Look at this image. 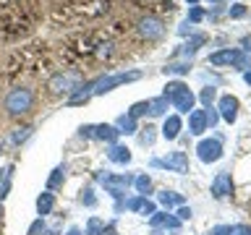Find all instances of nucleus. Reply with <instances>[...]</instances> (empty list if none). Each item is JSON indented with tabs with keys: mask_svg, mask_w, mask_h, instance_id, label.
Here are the masks:
<instances>
[{
	"mask_svg": "<svg viewBox=\"0 0 251 235\" xmlns=\"http://www.w3.org/2000/svg\"><path fill=\"white\" fill-rule=\"evenodd\" d=\"M31 107H34V92L26 89V86H16V89L8 92L5 97V113L13 115V118H21L31 113Z\"/></svg>",
	"mask_w": 251,
	"mask_h": 235,
	"instance_id": "nucleus-1",
	"label": "nucleus"
},
{
	"mask_svg": "<svg viewBox=\"0 0 251 235\" xmlns=\"http://www.w3.org/2000/svg\"><path fill=\"white\" fill-rule=\"evenodd\" d=\"M162 97H168V102L178 110V113H191V110H194V102H196V94L188 89L183 81L168 84V86H165V92H162Z\"/></svg>",
	"mask_w": 251,
	"mask_h": 235,
	"instance_id": "nucleus-2",
	"label": "nucleus"
},
{
	"mask_svg": "<svg viewBox=\"0 0 251 235\" xmlns=\"http://www.w3.org/2000/svg\"><path fill=\"white\" fill-rule=\"evenodd\" d=\"M209 63L212 66H235L241 70H251V55L241 52V50H220V52H212L209 55Z\"/></svg>",
	"mask_w": 251,
	"mask_h": 235,
	"instance_id": "nucleus-3",
	"label": "nucleus"
},
{
	"mask_svg": "<svg viewBox=\"0 0 251 235\" xmlns=\"http://www.w3.org/2000/svg\"><path fill=\"white\" fill-rule=\"evenodd\" d=\"M136 78H141V70H131V73H113V76H105V78H100V81H97V84H92V86H94V94H105V92L115 89V86H121V84L136 81Z\"/></svg>",
	"mask_w": 251,
	"mask_h": 235,
	"instance_id": "nucleus-4",
	"label": "nucleus"
},
{
	"mask_svg": "<svg viewBox=\"0 0 251 235\" xmlns=\"http://www.w3.org/2000/svg\"><path fill=\"white\" fill-rule=\"evenodd\" d=\"M78 81H81V73L78 70H71V73H58L50 81V89L55 94H71L78 89Z\"/></svg>",
	"mask_w": 251,
	"mask_h": 235,
	"instance_id": "nucleus-5",
	"label": "nucleus"
},
{
	"mask_svg": "<svg viewBox=\"0 0 251 235\" xmlns=\"http://www.w3.org/2000/svg\"><path fill=\"white\" fill-rule=\"evenodd\" d=\"M139 34L144 37L147 42H157V39L165 34L162 19H157V16H144V19L139 21Z\"/></svg>",
	"mask_w": 251,
	"mask_h": 235,
	"instance_id": "nucleus-6",
	"label": "nucleus"
},
{
	"mask_svg": "<svg viewBox=\"0 0 251 235\" xmlns=\"http://www.w3.org/2000/svg\"><path fill=\"white\" fill-rule=\"evenodd\" d=\"M196 152H199V160L201 162H217L220 157H223V141L220 139H204L199 141V146H196Z\"/></svg>",
	"mask_w": 251,
	"mask_h": 235,
	"instance_id": "nucleus-7",
	"label": "nucleus"
},
{
	"mask_svg": "<svg viewBox=\"0 0 251 235\" xmlns=\"http://www.w3.org/2000/svg\"><path fill=\"white\" fill-rule=\"evenodd\" d=\"M154 167H168V170H176V172H188V160H186V154L183 152H170L165 160H152Z\"/></svg>",
	"mask_w": 251,
	"mask_h": 235,
	"instance_id": "nucleus-8",
	"label": "nucleus"
},
{
	"mask_svg": "<svg viewBox=\"0 0 251 235\" xmlns=\"http://www.w3.org/2000/svg\"><path fill=\"white\" fill-rule=\"evenodd\" d=\"M100 180H102V186H105L113 196H121L126 188L131 186L133 178H131V175H118V178H115V175H107V172H105V175H100Z\"/></svg>",
	"mask_w": 251,
	"mask_h": 235,
	"instance_id": "nucleus-9",
	"label": "nucleus"
},
{
	"mask_svg": "<svg viewBox=\"0 0 251 235\" xmlns=\"http://www.w3.org/2000/svg\"><path fill=\"white\" fill-rule=\"evenodd\" d=\"M220 115H223L225 123H235V118H238V99L230 97V94H225V97H220Z\"/></svg>",
	"mask_w": 251,
	"mask_h": 235,
	"instance_id": "nucleus-10",
	"label": "nucleus"
},
{
	"mask_svg": "<svg viewBox=\"0 0 251 235\" xmlns=\"http://www.w3.org/2000/svg\"><path fill=\"white\" fill-rule=\"evenodd\" d=\"M230 188H233L230 172H227V170L217 172V178L212 180V196H215V199H225V196L230 193Z\"/></svg>",
	"mask_w": 251,
	"mask_h": 235,
	"instance_id": "nucleus-11",
	"label": "nucleus"
},
{
	"mask_svg": "<svg viewBox=\"0 0 251 235\" xmlns=\"http://www.w3.org/2000/svg\"><path fill=\"white\" fill-rule=\"evenodd\" d=\"M188 131H191L194 136H201V133L207 131V118H204V110H191V113H188Z\"/></svg>",
	"mask_w": 251,
	"mask_h": 235,
	"instance_id": "nucleus-12",
	"label": "nucleus"
},
{
	"mask_svg": "<svg viewBox=\"0 0 251 235\" xmlns=\"http://www.w3.org/2000/svg\"><path fill=\"white\" fill-rule=\"evenodd\" d=\"M180 118L178 115H170V118H165V125H162V136L173 141V139H178V133H180Z\"/></svg>",
	"mask_w": 251,
	"mask_h": 235,
	"instance_id": "nucleus-13",
	"label": "nucleus"
},
{
	"mask_svg": "<svg viewBox=\"0 0 251 235\" xmlns=\"http://www.w3.org/2000/svg\"><path fill=\"white\" fill-rule=\"evenodd\" d=\"M92 136L100 141H115L121 133H118L115 125H92Z\"/></svg>",
	"mask_w": 251,
	"mask_h": 235,
	"instance_id": "nucleus-14",
	"label": "nucleus"
},
{
	"mask_svg": "<svg viewBox=\"0 0 251 235\" xmlns=\"http://www.w3.org/2000/svg\"><path fill=\"white\" fill-rule=\"evenodd\" d=\"M107 157H110V162H118V164H128L131 162V152L126 146H110V152H107Z\"/></svg>",
	"mask_w": 251,
	"mask_h": 235,
	"instance_id": "nucleus-15",
	"label": "nucleus"
},
{
	"mask_svg": "<svg viewBox=\"0 0 251 235\" xmlns=\"http://www.w3.org/2000/svg\"><path fill=\"white\" fill-rule=\"evenodd\" d=\"M52 207H55V196H52L50 191H45V193L37 199V212H39V217L50 214V212H52Z\"/></svg>",
	"mask_w": 251,
	"mask_h": 235,
	"instance_id": "nucleus-16",
	"label": "nucleus"
},
{
	"mask_svg": "<svg viewBox=\"0 0 251 235\" xmlns=\"http://www.w3.org/2000/svg\"><path fill=\"white\" fill-rule=\"evenodd\" d=\"M115 128H118V133H133V131H136V118L121 115V118L115 120Z\"/></svg>",
	"mask_w": 251,
	"mask_h": 235,
	"instance_id": "nucleus-17",
	"label": "nucleus"
},
{
	"mask_svg": "<svg viewBox=\"0 0 251 235\" xmlns=\"http://www.w3.org/2000/svg\"><path fill=\"white\" fill-rule=\"evenodd\" d=\"M149 105V115H162L168 110V97H157V99H147Z\"/></svg>",
	"mask_w": 251,
	"mask_h": 235,
	"instance_id": "nucleus-18",
	"label": "nucleus"
},
{
	"mask_svg": "<svg viewBox=\"0 0 251 235\" xmlns=\"http://www.w3.org/2000/svg\"><path fill=\"white\" fill-rule=\"evenodd\" d=\"M204 42H207V37H204V34H196V37H191V42H188V45H186V47H183V50H180V52H183L186 58H188V55H194V52L199 50V47H201Z\"/></svg>",
	"mask_w": 251,
	"mask_h": 235,
	"instance_id": "nucleus-19",
	"label": "nucleus"
},
{
	"mask_svg": "<svg viewBox=\"0 0 251 235\" xmlns=\"http://www.w3.org/2000/svg\"><path fill=\"white\" fill-rule=\"evenodd\" d=\"M162 70L165 73H173V76H183L191 70V63H170V66H165Z\"/></svg>",
	"mask_w": 251,
	"mask_h": 235,
	"instance_id": "nucleus-20",
	"label": "nucleus"
},
{
	"mask_svg": "<svg viewBox=\"0 0 251 235\" xmlns=\"http://www.w3.org/2000/svg\"><path fill=\"white\" fill-rule=\"evenodd\" d=\"M180 201H183V199H180V196L178 193H173V191H160V204H162V207H176V204H180Z\"/></svg>",
	"mask_w": 251,
	"mask_h": 235,
	"instance_id": "nucleus-21",
	"label": "nucleus"
},
{
	"mask_svg": "<svg viewBox=\"0 0 251 235\" xmlns=\"http://www.w3.org/2000/svg\"><path fill=\"white\" fill-rule=\"evenodd\" d=\"M63 172H66L63 167H55V170H52L50 180H47V191H52V188H58V186L63 183V178H66V175H63Z\"/></svg>",
	"mask_w": 251,
	"mask_h": 235,
	"instance_id": "nucleus-22",
	"label": "nucleus"
},
{
	"mask_svg": "<svg viewBox=\"0 0 251 235\" xmlns=\"http://www.w3.org/2000/svg\"><path fill=\"white\" fill-rule=\"evenodd\" d=\"M133 183H136V191H139L141 196H147L149 188H152V178H149V175H139L136 180H133Z\"/></svg>",
	"mask_w": 251,
	"mask_h": 235,
	"instance_id": "nucleus-23",
	"label": "nucleus"
},
{
	"mask_svg": "<svg viewBox=\"0 0 251 235\" xmlns=\"http://www.w3.org/2000/svg\"><path fill=\"white\" fill-rule=\"evenodd\" d=\"M102 230H105V225H102V219L92 217V219H89V225H86V235H100Z\"/></svg>",
	"mask_w": 251,
	"mask_h": 235,
	"instance_id": "nucleus-24",
	"label": "nucleus"
},
{
	"mask_svg": "<svg viewBox=\"0 0 251 235\" xmlns=\"http://www.w3.org/2000/svg\"><path fill=\"white\" fill-rule=\"evenodd\" d=\"M144 204H147V196H136V199H128V201H126V209L141 212V209H144Z\"/></svg>",
	"mask_w": 251,
	"mask_h": 235,
	"instance_id": "nucleus-25",
	"label": "nucleus"
},
{
	"mask_svg": "<svg viewBox=\"0 0 251 235\" xmlns=\"http://www.w3.org/2000/svg\"><path fill=\"white\" fill-rule=\"evenodd\" d=\"M144 113H149V105H147V102H136V105L128 110L131 118H139V115H144Z\"/></svg>",
	"mask_w": 251,
	"mask_h": 235,
	"instance_id": "nucleus-26",
	"label": "nucleus"
},
{
	"mask_svg": "<svg viewBox=\"0 0 251 235\" xmlns=\"http://www.w3.org/2000/svg\"><path fill=\"white\" fill-rule=\"evenodd\" d=\"M29 133H31L29 125H26V128H16V131H13V136H11V139H13V144H21L24 139H29Z\"/></svg>",
	"mask_w": 251,
	"mask_h": 235,
	"instance_id": "nucleus-27",
	"label": "nucleus"
},
{
	"mask_svg": "<svg viewBox=\"0 0 251 235\" xmlns=\"http://www.w3.org/2000/svg\"><path fill=\"white\" fill-rule=\"evenodd\" d=\"M230 19H243V16H246L249 11H246V5H241V3H235V5H230Z\"/></svg>",
	"mask_w": 251,
	"mask_h": 235,
	"instance_id": "nucleus-28",
	"label": "nucleus"
},
{
	"mask_svg": "<svg viewBox=\"0 0 251 235\" xmlns=\"http://www.w3.org/2000/svg\"><path fill=\"white\" fill-rule=\"evenodd\" d=\"M204 19V11L199 5H191V11H188V24H196V21H201Z\"/></svg>",
	"mask_w": 251,
	"mask_h": 235,
	"instance_id": "nucleus-29",
	"label": "nucleus"
},
{
	"mask_svg": "<svg viewBox=\"0 0 251 235\" xmlns=\"http://www.w3.org/2000/svg\"><path fill=\"white\" fill-rule=\"evenodd\" d=\"M81 204H86V207H94V204H97L92 188H84V191H81Z\"/></svg>",
	"mask_w": 251,
	"mask_h": 235,
	"instance_id": "nucleus-30",
	"label": "nucleus"
},
{
	"mask_svg": "<svg viewBox=\"0 0 251 235\" xmlns=\"http://www.w3.org/2000/svg\"><path fill=\"white\" fill-rule=\"evenodd\" d=\"M141 131H144V133H141V144L149 146L154 141V128H152V125H147V128H141Z\"/></svg>",
	"mask_w": 251,
	"mask_h": 235,
	"instance_id": "nucleus-31",
	"label": "nucleus"
},
{
	"mask_svg": "<svg viewBox=\"0 0 251 235\" xmlns=\"http://www.w3.org/2000/svg\"><path fill=\"white\" fill-rule=\"evenodd\" d=\"M215 97H217V89H212V86H207V89L201 92V102H204L207 107L212 105V99H215Z\"/></svg>",
	"mask_w": 251,
	"mask_h": 235,
	"instance_id": "nucleus-32",
	"label": "nucleus"
},
{
	"mask_svg": "<svg viewBox=\"0 0 251 235\" xmlns=\"http://www.w3.org/2000/svg\"><path fill=\"white\" fill-rule=\"evenodd\" d=\"M45 233V222H42V217L37 219V222H31V227H29V235H42Z\"/></svg>",
	"mask_w": 251,
	"mask_h": 235,
	"instance_id": "nucleus-33",
	"label": "nucleus"
},
{
	"mask_svg": "<svg viewBox=\"0 0 251 235\" xmlns=\"http://www.w3.org/2000/svg\"><path fill=\"white\" fill-rule=\"evenodd\" d=\"M204 118H207V125L212 128V125L217 123V113H215V107H207V110H204Z\"/></svg>",
	"mask_w": 251,
	"mask_h": 235,
	"instance_id": "nucleus-34",
	"label": "nucleus"
},
{
	"mask_svg": "<svg viewBox=\"0 0 251 235\" xmlns=\"http://www.w3.org/2000/svg\"><path fill=\"white\" fill-rule=\"evenodd\" d=\"M230 230H233L230 225H220V227H215V230H212L209 235H230Z\"/></svg>",
	"mask_w": 251,
	"mask_h": 235,
	"instance_id": "nucleus-35",
	"label": "nucleus"
},
{
	"mask_svg": "<svg viewBox=\"0 0 251 235\" xmlns=\"http://www.w3.org/2000/svg\"><path fill=\"white\" fill-rule=\"evenodd\" d=\"M230 235H251V230H249V227H243V225H238V227H233V230H230Z\"/></svg>",
	"mask_w": 251,
	"mask_h": 235,
	"instance_id": "nucleus-36",
	"label": "nucleus"
},
{
	"mask_svg": "<svg viewBox=\"0 0 251 235\" xmlns=\"http://www.w3.org/2000/svg\"><path fill=\"white\" fill-rule=\"evenodd\" d=\"M188 217H191V209H188V207H180V209H178V219H188Z\"/></svg>",
	"mask_w": 251,
	"mask_h": 235,
	"instance_id": "nucleus-37",
	"label": "nucleus"
},
{
	"mask_svg": "<svg viewBox=\"0 0 251 235\" xmlns=\"http://www.w3.org/2000/svg\"><path fill=\"white\" fill-rule=\"evenodd\" d=\"M243 47H246V52H251V37H243Z\"/></svg>",
	"mask_w": 251,
	"mask_h": 235,
	"instance_id": "nucleus-38",
	"label": "nucleus"
},
{
	"mask_svg": "<svg viewBox=\"0 0 251 235\" xmlns=\"http://www.w3.org/2000/svg\"><path fill=\"white\" fill-rule=\"evenodd\" d=\"M100 235H118V233H115V227H105V230H102Z\"/></svg>",
	"mask_w": 251,
	"mask_h": 235,
	"instance_id": "nucleus-39",
	"label": "nucleus"
},
{
	"mask_svg": "<svg viewBox=\"0 0 251 235\" xmlns=\"http://www.w3.org/2000/svg\"><path fill=\"white\" fill-rule=\"evenodd\" d=\"M66 235H81V230H78V227H71V230H68Z\"/></svg>",
	"mask_w": 251,
	"mask_h": 235,
	"instance_id": "nucleus-40",
	"label": "nucleus"
},
{
	"mask_svg": "<svg viewBox=\"0 0 251 235\" xmlns=\"http://www.w3.org/2000/svg\"><path fill=\"white\" fill-rule=\"evenodd\" d=\"M243 78H246V84L251 86V70H246V73H243Z\"/></svg>",
	"mask_w": 251,
	"mask_h": 235,
	"instance_id": "nucleus-41",
	"label": "nucleus"
},
{
	"mask_svg": "<svg viewBox=\"0 0 251 235\" xmlns=\"http://www.w3.org/2000/svg\"><path fill=\"white\" fill-rule=\"evenodd\" d=\"M5 172H8V167H5V170H0V180H3V178H5Z\"/></svg>",
	"mask_w": 251,
	"mask_h": 235,
	"instance_id": "nucleus-42",
	"label": "nucleus"
},
{
	"mask_svg": "<svg viewBox=\"0 0 251 235\" xmlns=\"http://www.w3.org/2000/svg\"><path fill=\"white\" fill-rule=\"evenodd\" d=\"M186 3H188V5H196V3H199V0H186Z\"/></svg>",
	"mask_w": 251,
	"mask_h": 235,
	"instance_id": "nucleus-43",
	"label": "nucleus"
},
{
	"mask_svg": "<svg viewBox=\"0 0 251 235\" xmlns=\"http://www.w3.org/2000/svg\"><path fill=\"white\" fill-rule=\"evenodd\" d=\"M209 3H223V0H209Z\"/></svg>",
	"mask_w": 251,
	"mask_h": 235,
	"instance_id": "nucleus-44",
	"label": "nucleus"
}]
</instances>
